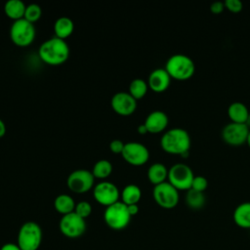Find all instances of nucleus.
Masks as SVG:
<instances>
[{
    "label": "nucleus",
    "instance_id": "nucleus-1",
    "mask_svg": "<svg viewBox=\"0 0 250 250\" xmlns=\"http://www.w3.org/2000/svg\"><path fill=\"white\" fill-rule=\"evenodd\" d=\"M39 57L43 62L51 65L64 62L69 56V47L64 39L54 36L45 40L39 47Z\"/></svg>",
    "mask_w": 250,
    "mask_h": 250
},
{
    "label": "nucleus",
    "instance_id": "nucleus-2",
    "mask_svg": "<svg viewBox=\"0 0 250 250\" xmlns=\"http://www.w3.org/2000/svg\"><path fill=\"white\" fill-rule=\"evenodd\" d=\"M190 143L188 132L179 127L167 130L160 140V146L164 151L179 155L189 150Z\"/></svg>",
    "mask_w": 250,
    "mask_h": 250
},
{
    "label": "nucleus",
    "instance_id": "nucleus-3",
    "mask_svg": "<svg viewBox=\"0 0 250 250\" xmlns=\"http://www.w3.org/2000/svg\"><path fill=\"white\" fill-rule=\"evenodd\" d=\"M165 69L171 78L179 81H185L194 74L195 63L188 55L174 54L167 60Z\"/></svg>",
    "mask_w": 250,
    "mask_h": 250
},
{
    "label": "nucleus",
    "instance_id": "nucleus-4",
    "mask_svg": "<svg viewBox=\"0 0 250 250\" xmlns=\"http://www.w3.org/2000/svg\"><path fill=\"white\" fill-rule=\"evenodd\" d=\"M43 232L41 227L33 222L28 221L21 225L18 233V242L21 250H38L41 245Z\"/></svg>",
    "mask_w": 250,
    "mask_h": 250
},
{
    "label": "nucleus",
    "instance_id": "nucleus-5",
    "mask_svg": "<svg viewBox=\"0 0 250 250\" xmlns=\"http://www.w3.org/2000/svg\"><path fill=\"white\" fill-rule=\"evenodd\" d=\"M131 218L127 205L122 201H117L107 206L104 213V223L114 230L125 229L129 225Z\"/></svg>",
    "mask_w": 250,
    "mask_h": 250
},
{
    "label": "nucleus",
    "instance_id": "nucleus-6",
    "mask_svg": "<svg viewBox=\"0 0 250 250\" xmlns=\"http://www.w3.org/2000/svg\"><path fill=\"white\" fill-rule=\"evenodd\" d=\"M194 174L185 163H175L168 169V182L178 190H188L191 188Z\"/></svg>",
    "mask_w": 250,
    "mask_h": 250
},
{
    "label": "nucleus",
    "instance_id": "nucleus-7",
    "mask_svg": "<svg viewBox=\"0 0 250 250\" xmlns=\"http://www.w3.org/2000/svg\"><path fill=\"white\" fill-rule=\"evenodd\" d=\"M10 37L18 46L24 47L29 45L35 37L34 24L24 18L14 21L10 28Z\"/></svg>",
    "mask_w": 250,
    "mask_h": 250
},
{
    "label": "nucleus",
    "instance_id": "nucleus-8",
    "mask_svg": "<svg viewBox=\"0 0 250 250\" xmlns=\"http://www.w3.org/2000/svg\"><path fill=\"white\" fill-rule=\"evenodd\" d=\"M154 201L164 209H172L179 203V190L168 181L154 186L152 189Z\"/></svg>",
    "mask_w": 250,
    "mask_h": 250
},
{
    "label": "nucleus",
    "instance_id": "nucleus-9",
    "mask_svg": "<svg viewBox=\"0 0 250 250\" xmlns=\"http://www.w3.org/2000/svg\"><path fill=\"white\" fill-rule=\"evenodd\" d=\"M85 219L78 216L75 212L62 215L60 220L59 228L61 232L68 238H77L86 230Z\"/></svg>",
    "mask_w": 250,
    "mask_h": 250
},
{
    "label": "nucleus",
    "instance_id": "nucleus-10",
    "mask_svg": "<svg viewBox=\"0 0 250 250\" xmlns=\"http://www.w3.org/2000/svg\"><path fill=\"white\" fill-rule=\"evenodd\" d=\"M250 128L245 123L229 122L222 130L223 141L229 146H241L246 143Z\"/></svg>",
    "mask_w": 250,
    "mask_h": 250
},
{
    "label": "nucleus",
    "instance_id": "nucleus-11",
    "mask_svg": "<svg viewBox=\"0 0 250 250\" xmlns=\"http://www.w3.org/2000/svg\"><path fill=\"white\" fill-rule=\"evenodd\" d=\"M95 177L87 169H77L72 171L66 180L69 189L74 192L82 193L91 189L94 186Z\"/></svg>",
    "mask_w": 250,
    "mask_h": 250
},
{
    "label": "nucleus",
    "instance_id": "nucleus-12",
    "mask_svg": "<svg viewBox=\"0 0 250 250\" xmlns=\"http://www.w3.org/2000/svg\"><path fill=\"white\" fill-rule=\"evenodd\" d=\"M121 154L129 164L135 166L145 164L149 158V151L147 147L138 142L126 143Z\"/></svg>",
    "mask_w": 250,
    "mask_h": 250
},
{
    "label": "nucleus",
    "instance_id": "nucleus-13",
    "mask_svg": "<svg viewBox=\"0 0 250 250\" xmlns=\"http://www.w3.org/2000/svg\"><path fill=\"white\" fill-rule=\"evenodd\" d=\"M93 195L96 201L107 207L117 201L119 198V189L111 182L103 181L98 183L93 189Z\"/></svg>",
    "mask_w": 250,
    "mask_h": 250
},
{
    "label": "nucleus",
    "instance_id": "nucleus-14",
    "mask_svg": "<svg viewBox=\"0 0 250 250\" xmlns=\"http://www.w3.org/2000/svg\"><path fill=\"white\" fill-rule=\"evenodd\" d=\"M110 104L112 109L121 115H129L137 108V100L129 92L115 93Z\"/></svg>",
    "mask_w": 250,
    "mask_h": 250
},
{
    "label": "nucleus",
    "instance_id": "nucleus-15",
    "mask_svg": "<svg viewBox=\"0 0 250 250\" xmlns=\"http://www.w3.org/2000/svg\"><path fill=\"white\" fill-rule=\"evenodd\" d=\"M171 82V76L165 68H155L149 75L147 80L148 87L154 92H163L165 91Z\"/></svg>",
    "mask_w": 250,
    "mask_h": 250
},
{
    "label": "nucleus",
    "instance_id": "nucleus-16",
    "mask_svg": "<svg viewBox=\"0 0 250 250\" xmlns=\"http://www.w3.org/2000/svg\"><path fill=\"white\" fill-rule=\"evenodd\" d=\"M169 119L167 114L162 110L151 111L145 120V125L148 133L156 134L164 131L168 125Z\"/></svg>",
    "mask_w": 250,
    "mask_h": 250
},
{
    "label": "nucleus",
    "instance_id": "nucleus-17",
    "mask_svg": "<svg viewBox=\"0 0 250 250\" xmlns=\"http://www.w3.org/2000/svg\"><path fill=\"white\" fill-rule=\"evenodd\" d=\"M249 114L248 107L241 102H233L228 107V115L230 122L246 123Z\"/></svg>",
    "mask_w": 250,
    "mask_h": 250
},
{
    "label": "nucleus",
    "instance_id": "nucleus-18",
    "mask_svg": "<svg viewBox=\"0 0 250 250\" xmlns=\"http://www.w3.org/2000/svg\"><path fill=\"white\" fill-rule=\"evenodd\" d=\"M233 221L242 229H250V201H245L236 206L233 211Z\"/></svg>",
    "mask_w": 250,
    "mask_h": 250
},
{
    "label": "nucleus",
    "instance_id": "nucleus-19",
    "mask_svg": "<svg viewBox=\"0 0 250 250\" xmlns=\"http://www.w3.org/2000/svg\"><path fill=\"white\" fill-rule=\"evenodd\" d=\"M147 178L154 186L164 183L168 179V169L163 163L155 162L148 167Z\"/></svg>",
    "mask_w": 250,
    "mask_h": 250
},
{
    "label": "nucleus",
    "instance_id": "nucleus-20",
    "mask_svg": "<svg viewBox=\"0 0 250 250\" xmlns=\"http://www.w3.org/2000/svg\"><path fill=\"white\" fill-rule=\"evenodd\" d=\"M74 29V23L72 20L66 16L60 17L54 23V31L57 37L64 39L68 37Z\"/></svg>",
    "mask_w": 250,
    "mask_h": 250
},
{
    "label": "nucleus",
    "instance_id": "nucleus-21",
    "mask_svg": "<svg viewBox=\"0 0 250 250\" xmlns=\"http://www.w3.org/2000/svg\"><path fill=\"white\" fill-rule=\"evenodd\" d=\"M25 4L21 0H8L4 5L5 14L14 21L22 19L25 12Z\"/></svg>",
    "mask_w": 250,
    "mask_h": 250
},
{
    "label": "nucleus",
    "instance_id": "nucleus-22",
    "mask_svg": "<svg viewBox=\"0 0 250 250\" xmlns=\"http://www.w3.org/2000/svg\"><path fill=\"white\" fill-rule=\"evenodd\" d=\"M75 201L72 198V196L65 194V193H62L59 194L54 201V207L57 210V212L62 214V215H66L69 214L71 212H74V208H75Z\"/></svg>",
    "mask_w": 250,
    "mask_h": 250
},
{
    "label": "nucleus",
    "instance_id": "nucleus-23",
    "mask_svg": "<svg viewBox=\"0 0 250 250\" xmlns=\"http://www.w3.org/2000/svg\"><path fill=\"white\" fill-rule=\"evenodd\" d=\"M142 197L141 188L135 184H129L125 186L121 191L122 202L126 205L138 204Z\"/></svg>",
    "mask_w": 250,
    "mask_h": 250
},
{
    "label": "nucleus",
    "instance_id": "nucleus-24",
    "mask_svg": "<svg viewBox=\"0 0 250 250\" xmlns=\"http://www.w3.org/2000/svg\"><path fill=\"white\" fill-rule=\"evenodd\" d=\"M185 201H186V204L190 209L199 210L205 205L206 198H205L204 192H200V191L190 188V189L187 190Z\"/></svg>",
    "mask_w": 250,
    "mask_h": 250
},
{
    "label": "nucleus",
    "instance_id": "nucleus-25",
    "mask_svg": "<svg viewBox=\"0 0 250 250\" xmlns=\"http://www.w3.org/2000/svg\"><path fill=\"white\" fill-rule=\"evenodd\" d=\"M147 88H148L147 82H146L142 78H135L131 81L129 85V93L136 100H139L145 97V95L147 92Z\"/></svg>",
    "mask_w": 250,
    "mask_h": 250
},
{
    "label": "nucleus",
    "instance_id": "nucleus-26",
    "mask_svg": "<svg viewBox=\"0 0 250 250\" xmlns=\"http://www.w3.org/2000/svg\"><path fill=\"white\" fill-rule=\"evenodd\" d=\"M111 172H112V164L110 163V161L106 159L98 160L94 164L93 170H92L94 177H97L100 179L108 177L111 174Z\"/></svg>",
    "mask_w": 250,
    "mask_h": 250
},
{
    "label": "nucleus",
    "instance_id": "nucleus-27",
    "mask_svg": "<svg viewBox=\"0 0 250 250\" xmlns=\"http://www.w3.org/2000/svg\"><path fill=\"white\" fill-rule=\"evenodd\" d=\"M42 9L41 7L36 3H31L26 6L25 12H24V19L27 20L30 22H34L41 17Z\"/></svg>",
    "mask_w": 250,
    "mask_h": 250
},
{
    "label": "nucleus",
    "instance_id": "nucleus-28",
    "mask_svg": "<svg viewBox=\"0 0 250 250\" xmlns=\"http://www.w3.org/2000/svg\"><path fill=\"white\" fill-rule=\"evenodd\" d=\"M74 212L78 216H80L81 218L86 219L92 213V206L88 201L82 200V201H79L78 203H76L75 208H74Z\"/></svg>",
    "mask_w": 250,
    "mask_h": 250
},
{
    "label": "nucleus",
    "instance_id": "nucleus-29",
    "mask_svg": "<svg viewBox=\"0 0 250 250\" xmlns=\"http://www.w3.org/2000/svg\"><path fill=\"white\" fill-rule=\"evenodd\" d=\"M208 187V181L205 177L203 176H194L193 180H192V184H191V188L194 190L200 191V192H204L206 190Z\"/></svg>",
    "mask_w": 250,
    "mask_h": 250
},
{
    "label": "nucleus",
    "instance_id": "nucleus-30",
    "mask_svg": "<svg viewBox=\"0 0 250 250\" xmlns=\"http://www.w3.org/2000/svg\"><path fill=\"white\" fill-rule=\"evenodd\" d=\"M224 3L225 7L232 13H239L243 8V4L240 0H226Z\"/></svg>",
    "mask_w": 250,
    "mask_h": 250
},
{
    "label": "nucleus",
    "instance_id": "nucleus-31",
    "mask_svg": "<svg viewBox=\"0 0 250 250\" xmlns=\"http://www.w3.org/2000/svg\"><path fill=\"white\" fill-rule=\"evenodd\" d=\"M124 146L125 144L121 141V140H118V139H115V140H112L109 144V148L112 152L114 153H121L123 148H124Z\"/></svg>",
    "mask_w": 250,
    "mask_h": 250
},
{
    "label": "nucleus",
    "instance_id": "nucleus-32",
    "mask_svg": "<svg viewBox=\"0 0 250 250\" xmlns=\"http://www.w3.org/2000/svg\"><path fill=\"white\" fill-rule=\"evenodd\" d=\"M225 8V3L222 1H215L210 5V11L213 14H221Z\"/></svg>",
    "mask_w": 250,
    "mask_h": 250
},
{
    "label": "nucleus",
    "instance_id": "nucleus-33",
    "mask_svg": "<svg viewBox=\"0 0 250 250\" xmlns=\"http://www.w3.org/2000/svg\"><path fill=\"white\" fill-rule=\"evenodd\" d=\"M0 250H21L17 243H5L1 246Z\"/></svg>",
    "mask_w": 250,
    "mask_h": 250
},
{
    "label": "nucleus",
    "instance_id": "nucleus-34",
    "mask_svg": "<svg viewBox=\"0 0 250 250\" xmlns=\"http://www.w3.org/2000/svg\"><path fill=\"white\" fill-rule=\"evenodd\" d=\"M128 207V211H129V214L131 215V217L135 216L138 214L139 212V206L138 204H131V205H127Z\"/></svg>",
    "mask_w": 250,
    "mask_h": 250
},
{
    "label": "nucleus",
    "instance_id": "nucleus-35",
    "mask_svg": "<svg viewBox=\"0 0 250 250\" xmlns=\"http://www.w3.org/2000/svg\"><path fill=\"white\" fill-rule=\"evenodd\" d=\"M137 130H138V132H139L141 135H144V134L148 133V131H147V129H146V125H145L144 123H143V124H140V125L138 126Z\"/></svg>",
    "mask_w": 250,
    "mask_h": 250
},
{
    "label": "nucleus",
    "instance_id": "nucleus-36",
    "mask_svg": "<svg viewBox=\"0 0 250 250\" xmlns=\"http://www.w3.org/2000/svg\"><path fill=\"white\" fill-rule=\"evenodd\" d=\"M6 133V125L4 121L0 118V137H3Z\"/></svg>",
    "mask_w": 250,
    "mask_h": 250
},
{
    "label": "nucleus",
    "instance_id": "nucleus-37",
    "mask_svg": "<svg viewBox=\"0 0 250 250\" xmlns=\"http://www.w3.org/2000/svg\"><path fill=\"white\" fill-rule=\"evenodd\" d=\"M188 155H189V150H188V151H185V152H183V153L181 154V156H182V157H184V158H187V157H188Z\"/></svg>",
    "mask_w": 250,
    "mask_h": 250
},
{
    "label": "nucleus",
    "instance_id": "nucleus-38",
    "mask_svg": "<svg viewBox=\"0 0 250 250\" xmlns=\"http://www.w3.org/2000/svg\"><path fill=\"white\" fill-rule=\"evenodd\" d=\"M246 144L248 145V146L250 147V131H249V134H248V137H247V141H246Z\"/></svg>",
    "mask_w": 250,
    "mask_h": 250
},
{
    "label": "nucleus",
    "instance_id": "nucleus-39",
    "mask_svg": "<svg viewBox=\"0 0 250 250\" xmlns=\"http://www.w3.org/2000/svg\"><path fill=\"white\" fill-rule=\"evenodd\" d=\"M249 128H250V114H249V116H248V119H247V121H246V123H245Z\"/></svg>",
    "mask_w": 250,
    "mask_h": 250
}]
</instances>
